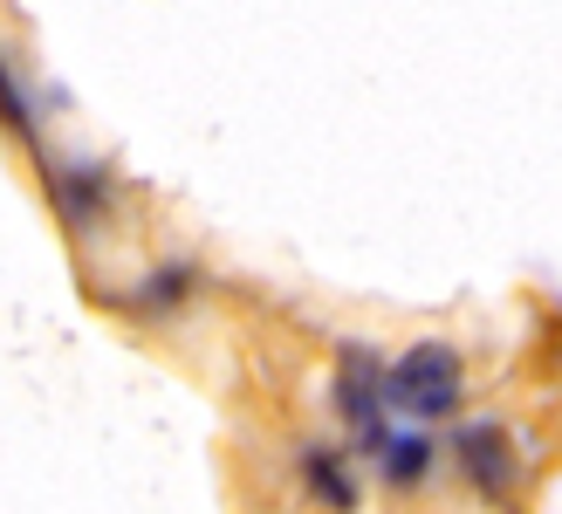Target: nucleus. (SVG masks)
<instances>
[{"label":"nucleus","mask_w":562,"mask_h":514,"mask_svg":"<svg viewBox=\"0 0 562 514\" xmlns=\"http://www.w3.org/2000/svg\"><path fill=\"white\" fill-rule=\"evenodd\" d=\"M384 405L412 418H446L460 405V357L453 343H412V350L384 370Z\"/></svg>","instance_id":"nucleus-1"},{"label":"nucleus","mask_w":562,"mask_h":514,"mask_svg":"<svg viewBox=\"0 0 562 514\" xmlns=\"http://www.w3.org/2000/svg\"><path fill=\"white\" fill-rule=\"evenodd\" d=\"M336 412H344V425L357 433V446H371V460H378V446L391 439L384 433V364L371 343H344V357H336Z\"/></svg>","instance_id":"nucleus-2"},{"label":"nucleus","mask_w":562,"mask_h":514,"mask_svg":"<svg viewBox=\"0 0 562 514\" xmlns=\"http://www.w3.org/2000/svg\"><path fill=\"white\" fill-rule=\"evenodd\" d=\"M460 467H467L473 488L501 494V488L515 480V467H521V460H515V439L501 433L494 418H481V425H467V433H460Z\"/></svg>","instance_id":"nucleus-3"},{"label":"nucleus","mask_w":562,"mask_h":514,"mask_svg":"<svg viewBox=\"0 0 562 514\" xmlns=\"http://www.w3.org/2000/svg\"><path fill=\"white\" fill-rule=\"evenodd\" d=\"M378 473L391 480V488H412V480L432 473V439L426 433H391L378 446Z\"/></svg>","instance_id":"nucleus-4"},{"label":"nucleus","mask_w":562,"mask_h":514,"mask_svg":"<svg viewBox=\"0 0 562 514\" xmlns=\"http://www.w3.org/2000/svg\"><path fill=\"white\" fill-rule=\"evenodd\" d=\"M302 480H308V494H316L329 514H350L357 488H350V473H344V460H336L329 446H308V452H302Z\"/></svg>","instance_id":"nucleus-5"},{"label":"nucleus","mask_w":562,"mask_h":514,"mask_svg":"<svg viewBox=\"0 0 562 514\" xmlns=\"http://www.w3.org/2000/svg\"><path fill=\"white\" fill-rule=\"evenodd\" d=\"M0 118H8L21 137H35V124H27V110H21V97H14V82H8V69H0Z\"/></svg>","instance_id":"nucleus-6"},{"label":"nucleus","mask_w":562,"mask_h":514,"mask_svg":"<svg viewBox=\"0 0 562 514\" xmlns=\"http://www.w3.org/2000/svg\"><path fill=\"white\" fill-rule=\"evenodd\" d=\"M186 295V268H172V275H158L151 289H145V302H179Z\"/></svg>","instance_id":"nucleus-7"}]
</instances>
